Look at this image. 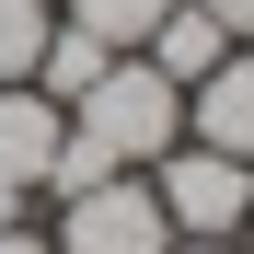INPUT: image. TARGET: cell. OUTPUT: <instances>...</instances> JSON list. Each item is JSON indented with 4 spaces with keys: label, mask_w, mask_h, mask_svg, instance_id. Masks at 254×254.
<instances>
[{
    "label": "cell",
    "mask_w": 254,
    "mask_h": 254,
    "mask_svg": "<svg viewBox=\"0 0 254 254\" xmlns=\"http://www.w3.org/2000/svg\"><path fill=\"white\" fill-rule=\"evenodd\" d=\"M69 139L93 150V162H116V174H150V162L185 139V93H174L150 58H116L93 93L69 104Z\"/></svg>",
    "instance_id": "obj_1"
},
{
    "label": "cell",
    "mask_w": 254,
    "mask_h": 254,
    "mask_svg": "<svg viewBox=\"0 0 254 254\" xmlns=\"http://www.w3.org/2000/svg\"><path fill=\"white\" fill-rule=\"evenodd\" d=\"M150 196H162V220H174V243H231L243 208H254V162L208 150V139H174L150 162Z\"/></svg>",
    "instance_id": "obj_2"
},
{
    "label": "cell",
    "mask_w": 254,
    "mask_h": 254,
    "mask_svg": "<svg viewBox=\"0 0 254 254\" xmlns=\"http://www.w3.org/2000/svg\"><path fill=\"white\" fill-rule=\"evenodd\" d=\"M47 243H58V254H174V220H162L150 174H104V185L58 196Z\"/></svg>",
    "instance_id": "obj_3"
},
{
    "label": "cell",
    "mask_w": 254,
    "mask_h": 254,
    "mask_svg": "<svg viewBox=\"0 0 254 254\" xmlns=\"http://www.w3.org/2000/svg\"><path fill=\"white\" fill-rule=\"evenodd\" d=\"M58 139H69V104H47L35 81H0V185H35V196H47Z\"/></svg>",
    "instance_id": "obj_4"
},
{
    "label": "cell",
    "mask_w": 254,
    "mask_h": 254,
    "mask_svg": "<svg viewBox=\"0 0 254 254\" xmlns=\"http://www.w3.org/2000/svg\"><path fill=\"white\" fill-rule=\"evenodd\" d=\"M185 139H208V150L254 162V47H231V58L185 93Z\"/></svg>",
    "instance_id": "obj_5"
},
{
    "label": "cell",
    "mask_w": 254,
    "mask_h": 254,
    "mask_svg": "<svg viewBox=\"0 0 254 254\" xmlns=\"http://www.w3.org/2000/svg\"><path fill=\"white\" fill-rule=\"evenodd\" d=\"M139 58H150L162 81H174V93H196V81H208V69H220V58H231V35H220V23H208V12H196V0H174V12H162V23H150V47H139Z\"/></svg>",
    "instance_id": "obj_6"
},
{
    "label": "cell",
    "mask_w": 254,
    "mask_h": 254,
    "mask_svg": "<svg viewBox=\"0 0 254 254\" xmlns=\"http://www.w3.org/2000/svg\"><path fill=\"white\" fill-rule=\"evenodd\" d=\"M104 69H116V47H104V35L58 23V35H47V58H35V93H47V104H81V93H93Z\"/></svg>",
    "instance_id": "obj_7"
},
{
    "label": "cell",
    "mask_w": 254,
    "mask_h": 254,
    "mask_svg": "<svg viewBox=\"0 0 254 254\" xmlns=\"http://www.w3.org/2000/svg\"><path fill=\"white\" fill-rule=\"evenodd\" d=\"M162 12H174V0H58V23H81V35H104L116 58H139Z\"/></svg>",
    "instance_id": "obj_8"
},
{
    "label": "cell",
    "mask_w": 254,
    "mask_h": 254,
    "mask_svg": "<svg viewBox=\"0 0 254 254\" xmlns=\"http://www.w3.org/2000/svg\"><path fill=\"white\" fill-rule=\"evenodd\" d=\"M47 35H58V12H47V0H0V81H35Z\"/></svg>",
    "instance_id": "obj_9"
},
{
    "label": "cell",
    "mask_w": 254,
    "mask_h": 254,
    "mask_svg": "<svg viewBox=\"0 0 254 254\" xmlns=\"http://www.w3.org/2000/svg\"><path fill=\"white\" fill-rule=\"evenodd\" d=\"M196 12H208V23H220V35H231V47H254V0H196Z\"/></svg>",
    "instance_id": "obj_10"
},
{
    "label": "cell",
    "mask_w": 254,
    "mask_h": 254,
    "mask_svg": "<svg viewBox=\"0 0 254 254\" xmlns=\"http://www.w3.org/2000/svg\"><path fill=\"white\" fill-rule=\"evenodd\" d=\"M0 254H58V243L35 231V220H12V231H0Z\"/></svg>",
    "instance_id": "obj_11"
},
{
    "label": "cell",
    "mask_w": 254,
    "mask_h": 254,
    "mask_svg": "<svg viewBox=\"0 0 254 254\" xmlns=\"http://www.w3.org/2000/svg\"><path fill=\"white\" fill-rule=\"evenodd\" d=\"M12 220H35V185H0V231H12Z\"/></svg>",
    "instance_id": "obj_12"
},
{
    "label": "cell",
    "mask_w": 254,
    "mask_h": 254,
    "mask_svg": "<svg viewBox=\"0 0 254 254\" xmlns=\"http://www.w3.org/2000/svg\"><path fill=\"white\" fill-rule=\"evenodd\" d=\"M174 254H243V243H174Z\"/></svg>",
    "instance_id": "obj_13"
},
{
    "label": "cell",
    "mask_w": 254,
    "mask_h": 254,
    "mask_svg": "<svg viewBox=\"0 0 254 254\" xmlns=\"http://www.w3.org/2000/svg\"><path fill=\"white\" fill-rule=\"evenodd\" d=\"M231 243H243V254H254V208H243V231H231Z\"/></svg>",
    "instance_id": "obj_14"
},
{
    "label": "cell",
    "mask_w": 254,
    "mask_h": 254,
    "mask_svg": "<svg viewBox=\"0 0 254 254\" xmlns=\"http://www.w3.org/2000/svg\"><path fill=\"white\" fill-rule=\"evenodd\" d=\"M47 12H58V0H47Z\"/></svg>",
    "instance_id": "obj_15"
}]
</instances>
